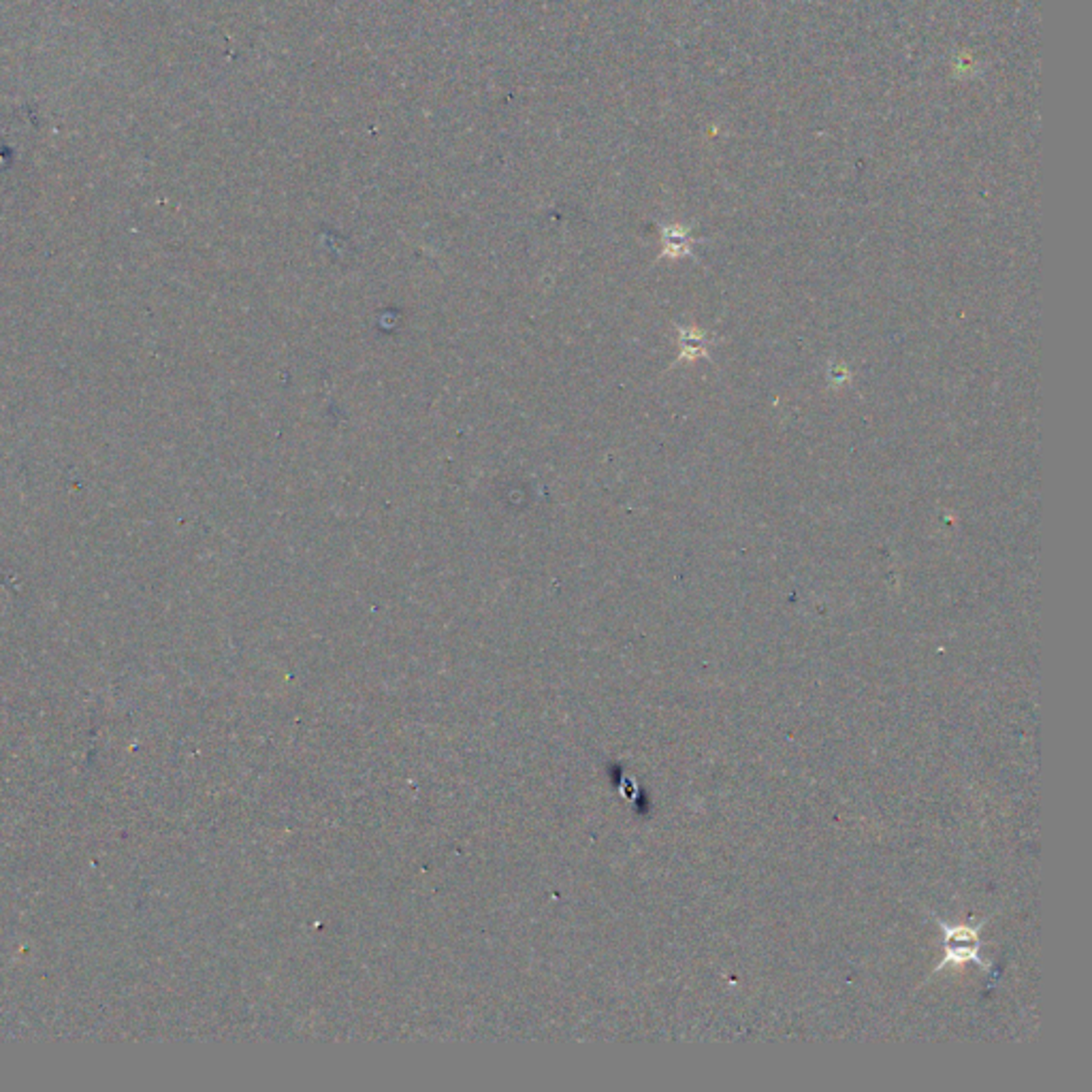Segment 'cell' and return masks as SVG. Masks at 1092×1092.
<instances>
[{"mask_svg": "<svg viewBox=\"0 0 1092 1092\" xmlns=\"http://www.w3.org/2000/svg\"><path fill=\"white\" fill-rule=\"evenodd\" d=\"M963 963H977L983 969H990V964L979 958V941H948L945 943V956L935 971H941L948 964H963Z\"/></svg>", "mask_w": 1092, "mask_h": 1092, "instance_id": "cell-1", "label": "cell"}]
</instances>
